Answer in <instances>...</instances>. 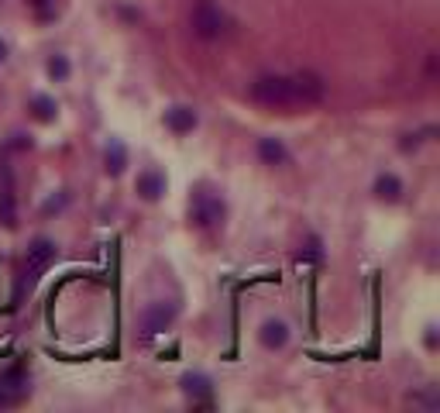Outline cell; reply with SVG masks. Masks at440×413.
<instances>
[{"label": "cell", "instance_id": "cell-4", "mask_svg": "<svg viewBox=\"0 0 440 413\" xmlns=\"http://www.w3.org/2000/svg\"><path fill=\"white\" fill-rule=\"evenodd\" d=\"M193 31L200 35V38L213 41L220 38V31H224V10L213 4V0H197V7H193Z\"/></svg>", "mask_w": 440, "mask_h": 413}, {"label": "cell", "instance_id": "cell-12", "mask_svg": "<svg viewBox=\"0 0 440 413\" xmlns=\"http://www.w3.org/2000/svg\"><path fill=\"white\" fill-rule=\"evenodd\" d=\"M104 162H107V172H111V176H120L124 165H127V148H124L120 141H111V145L104 148Z\"/></svg>", "mask_w": 440, "mask_h": 413}, {"label": "cell", "instance_id": "cell-8", "mask_svg": "<svg viewBox=\"0 0 440 413\" xmlns=\"http://www.w3.org/2000/svg\"><path fill=\"white\" fill-rule=\"evenodd\" d=\"M138 193H141V200H148V204L162 200V193H165V176L155 172V169L141 172V176H138Z\"/></svg>", "mask_w": 440, "mask_h": 413}, {"label": "cell", "instance_id": "cell-11", "mask_svg": "<svg viewBox=\"0 0 440 413\" xmlns=\"http://www.w3.org/2000/svg\"><path fill=\"white\" fill-rule=\"evenodd\" d=\"M258 159L265 165H282L289 155H285V145H282L279 138H262L258 141Z\"/></svg>", "mask_w": 440, "mask_h": 413}, {"label": "cell", "instance_id": "cell-3", "mask_svg": "<svg viewBox=\"0 0 440 413\" xmlns=\"http://www.w3.org/2000/svg\"><path fill=\"white\" fill-rule=\"evenodd\" d=\"M176 314H179V307H176L172 300H155V303H148V307L141 310V317H138L141 337H155V334H162V330L176 321Z\"/></svg>", "mask_w": 440, "mask_h": 413}, {"label": "cell", "instance_id": "cell-2", "mask_svg": "<svg viewBox=\"0 0 440 413\" xmlns=\"http://www.w3.org/2000/svg\"><path fill=\"white\" fill-rule=\"evenodd\" d=\"M52 262H55V241L35 238L31 248H28V255H24V269H21V286H17V293H24V289L35 286Z\"/></svg>", "mask_w": 440, "mask_h": 413}, {"label": "cell", "instance_id": "cell-7", "mask_svg": "<svg viewBox=\"0 0 440 413\" xmlns=\"http://www.w3.org/2000/svg\"><path fill=\"white\" fill-rule=\"evenodd\" d=\"M292 93H296V107H313L323 100V80L317 73H296Z\"/></svg>", "mask_w": 440, "mask_h": 413}, {"label": "cell", "instance_id": "cell-19", "mask_svg": "<svg viewBox=\"0 0 440 413\" xmlns=\"http://www.w3.org/2000/svg\"><path fill=\"white\" fill-rule=\"evenodd\" d=\"M3 59H7V45L0 41V62H3Z\"/></svg>", "mask_w": 440, "mask_h": 413}, {"label": "cell", "instance_id": "cell-17", "mask_svg": "<svg viewBox=\"0 0 440 413\" xmlns=\"http://www.w3.org/2000/svg\"><path fill=\"white\" fill-rule=\"evenodd\" d=\"M48 76H52V80H66V76H69V59H62V55L48 59Z\"/></svg>", "mask_w": 440, "mask_h": 413}, {"label": "cell", "instance_id": "cell-9", "mask_svg": "<svg viewBox=\"0 0 440 413\" xmlns=\"http://www.w3.org/2000/svg\"><path fill=\"white\" fill-rule=\"evenodd\" d=\"M165 124H169V131L186 134V131L197 127V111H193V107H169V111H165Z\"/></svg>", "mask_w": 440, "mask_h": 413}, {"label": "cell", "instance_id": "cell-10", "mask_svg": "<svg viewBox=\"0 0 440 413\" xmlns=\"http://www.w3.org/2000/svg\"><path fill=\"white\" fill-rule=\"evenodd\" d=\"M258 341H262L265 348H282V344L289 341V328H285L282 321H265L262 330H258Z\"/></svg>", "mask_w": 440, "mask_h": 413}, {"label": "cell", "instance_id": "cell-16", "mask_svg": "<svg viewBox=\"0 0 440 413\" xmlns=\"http://www.w3.org/2000/svg\"><path fill=\"white\" fill-rule=\"evenodd\" d=\"M0 224H7V227H14V224H17L14 197H10V193H0Z\"/></svg>", "mask_w": 440, "mask_h": 413}, {"label": "cell", "instance_id": "cell-13", "mask_svg": "<svg viewBox=\"0 0 440 413\" xmlns=\"http://www.w3.org/2000/svg\"><path fill=\"white\" fill-rule=\"evenodd\" d=\"M375 197L396 204V200L402 197V183L396 179V176H378V179H375Z\"/></svg>", "mask_w": 440, "mask_h": 413}, {"label": "cell", "instance_id": "cell-14", "mask_svg": "<svg viewBox=\"0 0 440 413\" xmlns=\"http://www.w3.org/2000/svg\"><path fill=\"white\" fill-rule=\"evenodd\" d=\"M31 114H35V121L41 124H48V121H55V114H59V107H55V100L52 97H31Z\"/></svg>", "mask_w": 440, "mask_h": 413}, {"label": "cell", "instance_id": "cell-5", "mask_svg": "<svg viewBox=\"0 0 440 413\" xmlns=\"http://www.w3.org/2000/svg\"><path fill=\"white\" fill-rule=\"evenodd\" d=\"M190 214H193V220H197L200 227H217V224L224 220L227 206H224V200H220L217 193L197 190V193H193V204H190Z\"/></svg>", "mask_w": 440, "mask_h": 413}, {"label": "cell", "instance_id": "cell-6", "mask_svg": "<svg viewBox=\"0 0 440 413\" xmlns=\"http://www.w3.org/2000/svg\"><path fill=\"white\" fill-rule=\"evenodd\" d=\"M28 375L21 369H10L0 375V407H17L24 396H28Z\"/></svg>", "mask_w": 440, "mask_h": 413}, {"label": "cell", "instance_id": "cell-18", "mask_svg": "<svg viewBox=\"0 0 440 413\" xmlns=\"http://www.w3.org/2000/svg\"><path fill=\"white\" fill-rule=\"evenodd\" d=\"M323 251H320V241L317 238H310L306 245H303V251H299V262H320Z\"/></svg>", "mask_w": 440, "mask_h": 413}, {"label": "cell", "instance_id": "cell-1", "mask_svg": "<svg viewBox=\"0 0 440 413\" xmlns=\"http://www.w3.org/2000/svg\"><path fill=\"white\" fill-rule=\"evenodd\" d=\"M251 97L262 107H296L292 76H262V80L251 83Z\"/></svg>", "mask_w": 440, "mask_h": 413}, {"label": "cell", "instance_id": "cell-15", "mask_svg": "<svg viewBox=\"0 0 440 413\" xmlns=\"http://www.w3.org/2000/svg\"><path fill=\"white\" fill-rule=\"evenodd\" d=\"M183 393L193 400H206L210 396V379L206 375H183Z\"/></svg>", "mask_w": 440, "mask_h": 413}]
</instances>
